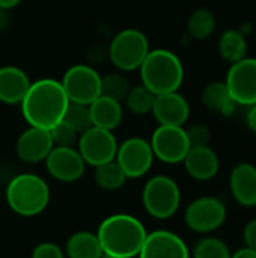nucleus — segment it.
<instances>
[{
    "instance_id": "28",
    "label": "nucleus",
    "mask_w": 256,
    "mask_h": 258,
    "mask_svg": "<svg viewBox=\"0 0 256 258\" xmlns=\"http://www.w3.org/2000/svg\"><path fill=\"white\" fill-rule=\"evenodd\" d=\"M130 91V83L125 76L119 73H112L104 77H101V95L109 97L116 101L125 100L127 94Z\"/></svg>"
},
{
    "instance_id": "33",
    "label": "nucleus",
    "mask_w": 256,
    "mask_h": 258,
    "mask_svg": "<svg viewBox=\"0 0 256 258\" xmlns=\"http://www.w3.org/2000/svg\"><path fill=\"white\" fill-rule=\"evenodd\" d=\"M243 240L246 248L256 251V219H252L246 224L243 230Z\"/></svg>"
},
{
    "instance_id": "31",
    "label": "nucleus",
    "mask_w": 256,
    "mask_h": 258,
    "mask_svg": "<svg viewBox=\"0 0 256 258\" xmlns=\"http://www.w3.org/2000/svg\"><path fill=\"white\" fill-rule=\"evenodd\" d=\"M187 139L192 147H207L211 141V132L204 124H193L189 128H186Z\"/></svg>"
},
{
    "instance_id": "32",
    "label": "nucleus",
    "mask_w": 256,
    "mask_h": 258,
    "mask_svg": "<svg viewBox=\"0 0 256 258\" xmlns=\"http://www.w3.org/2000/svg\"><path fill=\"white\" fill-rule=\"evenodd\" d=\"M32 258H65V254L60 246L51 242H44L35 246L32 251Z\"/></svg>"
},
{
    "instance_id": "13",
    "label": "nucleus",
    "mask_w": 256,
    "mask_h": 258,
    "mask_svg": "<svg viewBox=\"0 0 256 258\" xmlns=\"http://www.w3.org/2000/svg\"><path fill=\"white\" fill-rule=\"evenodd\" d=\"M44 162L48 174L62 183L80 180L86 168L83 157L74 147H53Z\"/></svg>"
},
{
    "instance_id": "8",
    "label": "nucleus",
    "mask_w": 256,
    "mask_h": 258,
    "mask_svg": "<svg viewBox=\"0 0 256 258\" xmlns=\"http://www.w3.org/2000/svg\"><path fill=\"white\" fill-rule=\"evenodd\" d=\"M63 91L69 101L91 104L101 95V76L89 65H74L62 79Z\"/></svg>"
},
{
    "instance_id": "3",
    "label": "nucleus",
    "mask_w": 256,
    "mask_h": 258,
    "mask_svg": "<svg viewBox=\"0 0 256 258\" xmlns=\"http://www.w3.org/2000/svg\"><path fill=\"white\" fill-rule=\"evenodd\" d=\"M142 85L155 95L177 92L184 80V67L181 59L170 50H149L140 65Z\"/></svg>"
},
{
    "instance_id": "9",
    "label": "nucleus",
    "mask_w": 256,
    "mask_h": 258,
    "mask_svg": "<svg viewBox=\"0 0 256 258\" xmlns=\"http://www.w3.org/2000/svg\"><path fill=\"white\" fill-rule=\"evenodd\" d=\"M78 153L86 165L94 168L115 160L118 151V141L110 130L91 127L78 136Z\"/></svg>"
},
{
    "instance_id": "25",
    "label": "nucleus",
    "mask_w": 256,
    "mask_h": 258,
    "mask_svg": "<svg viewBox=\"0 0 256 258\" xmlns=\"http://www.w3.org/2000/svg\"><path fill=\"white\" fill-rule=\"evenodd\" d=\"M127 181V175L116 160L106 162L95 168V183L103 190H118Z\"/></svg>"
},
{
    "instance_id": "27",
    "label": "nucleus",
    "mask_w": 256,
    "mask_h": 258,
    "mask_svg": "<svg viewBox=\"0 0 256 258\" xmlns=\"http://www.w3.org/2000/svg\"><path fill=\"white\" fill-rule=\"evenodd\" d=\"M63 121L68 122L78 135H81L83 132L92 127V116H91L89 104L69 101L63 115Z\"/></svg>"
},
{
    "instance_id": "34",
    "label": "nucleus",
    "mask_w": 256,
    "mask_h": 258,
    "mask_svg": "<svg viewBox=\"0 0 256 258\" xmlns=\"http://www.w3.org/2000/svg\"><path fill=\"white\" fill-rule=\"evenodd\" d=\"M246 124L256 135V104L249 106V110L246 113Z\"/></svg>"
},
{
    "instance_id": "26",
    "label": "nucleus",
    "mask_w": 256,
    "mask_h": 258,
    "mask_svg": "<svg viewBox=\"0 0 256 258\" xmlns=\"http://www.w3.org/2000/svg\"><path fill=\"white\" fill-rule=\"evenodd\" d=\"M155 97L157 95L151 89H148L145 85H139V86L130 88V91L125 97V103H127V107L133 113L145 115L152 110Z\"/></svg>"
},
{
    "instance_id": "7",
    "label": "nucleus",
    "mask_w": 256,
    "mask_h": 258,
    "mask_svg": "<svg viewBox=\"0 0 256 258\" xmlns=\"http://www.w3.org/2000/svg\"><path fill=\"white\" fill-rule=\"evenodd\" d=\"M228 212L225 204L216 197H201L192 201L186 212V225L201 234H208L220 228L226 221Z\"/></svg>"
},
{
    "instance_id": "37",
    "label": "nucleus",
    "mask_w": 256,
    "mask_h": 258,
    "mask_svg": "<svg viewBox=\"0 0 256 258\" xmlns=\"http://www.w3.org/2000/svg\"><path fill=\"white\" fill-rule=\"evenodd\" d=\"M101 258H116V257H110V255H106V254H103V257Z\"/></svg>"
},
{
    "instance_id": "35",
    "label": "nucleus",
    "mask_w": 256,
    "mask_h": 258,
    "mask_svg": "<svg viewBox=\"0 0 256 258\" xmlns=\"http://www.w3.org/2000/svg\"><path fill=\"white\" fill-rule=\"evenodd\" d=\"M231 258H256V251L250 249V248H241L237 252L231 254Z\"/></svg>"
},
{
    "instance_id": "12",
    "label": "nucleus",
    "mask_w": 256,
    "mask_h": 258,
    "mask_svg": "<svg viewBox=\"0 0 256 258\" xmlns=\"http://www.w3.org/2000/svg\"><path fill=\"white\" fill-rule=\"evenodd\" d=\"M225 83L237 104H256V57L246 56L231 63Z\"/></svg>"
},
{
    "instance_id": "21",
    "label": "nucleus",
    "mask_w": 256,
    "mask_h": 258,
    "mask_svg": "<svg viewBox=\"0 0 256 258\" xmlns=\"http://www.w3.org/2000/svg\"><path fill=\"white\" fill-rule=\"evenodd\" d=\"M201 100L208 110L217 112L223 116L234 115L238 106L229 94V89L225 82H213L207 85L202 91Z\"/></svg>"
},
{
    "instance_id": "16",
    "label": "nucleus",
    "mask_w": 256,
    "mask_h": 258,
    "mask_svg": "<svg viewBox=\"0 0 256 258\" xmlns=\"http://www.w3.org/2000/svg\"><path fill=\"white\" fill-rule=\"evenodd\" d=\"M151 112L160 125L183 127L189 121L190 104L177 91V92L157 95Z\"/></svg>"
},
{
    "instance_id": "18",
    "label": "nucleus",
    "mask_w": 256,
    "mask_h": 258,
    "mask_svg": "<svg viewBox=\"0 0 256 258\" xmlns=\"http://www.w3.org/2000/svg\"><path fill=\"white\" fill-rule=\"evenodd\" d=\"M189 175L198 181H208L214 178L220 169V160L213 148L192 147L183 160Z\"/></svg>"
},
{
    "instance_id": "1",
    "label": "nucleus",
    "mask_w": 256,
    "mask_h": 258,
    "mask_svg": "<svg viewBox=\"0 0 256 258\" xmlns=\"http://www.w3.org/2000/svg\"><path fill=\"white\" fill-rule=\"evenodd\" d=\"M20 104L21 113L30 127L50 130L63 119L69 100L60 82L41 79L30 85Z\"/></svg>"
},
{
    "instance_id": "11",
    "label": "nucleus",
    "mask_w": 256,
    "mask_h": 258,
    "mask_svg": "<svg viewBox=\"0 0 256 258\" xmlns=\"http://www.w3.org/2000/svg\"><path fill=\"white\" fill-rule=\"evenodd\" d=\"M115 160L127 178H140L152 166L154 153L151 144L143 138H128L118 145Z\"/></svg>"
},
{
    "instance_id": "20",
    "label": "nucleus",
    "mask_w": 256,
    "mask_h": 258,
    "mask_svg": "<svg viewBox=\"0 0 256 258\" xmlns=\"http://www.w3.org/2000/svg\"><path fill=\"white\" fill-rule=\"evenodd\" d=\"M89 109H91L94 127H100V128L113 132L122 122L124 110H122L121 103L116 100L100 95L95 101H92L89 104Z\"/></svg>"
},
{
    "instance_id": "17",
    "label": "nucleus",
    "mask_w": 256,
    "mask_h": 258,
    "mask_svg": "<svg viewBox=\"0 0 256 258\" xmlns=\"http://www.w3.org/2000/svg\"><path fill=\"white\" fill-rule=\"evenodd\" d=\"M229 189L234 200L243 207L256 206V166L243 162L232 168L229 175Z\"/></svg>"
},
{
    "instance_id": "23",
    "label": "nucleus",
    "mask_w": 256,
    "mask_h": 258,
    "mask_svg": "<svg viewBox=\"0 0 256 258\" xmlns=\"http://www.w3.org/2000/svg\"><path fill=\"white\" fill-rule=\"evenodd\" d=\"M219 53L229 63L241 60L243 57H246V53H247L246 36L240 30H235V29L225 30L219 39Z\"/></svg>"
},
{
    "instance_id": "36",
    "label": "nucleus",
    "mask_w": 256,
    "mask_h": 258,
    "mask_svg": "<svg viewBox=\"0 0 256 258\" xmlns=\"http://www.w3.org/2000/svg\"><path fill=\"white\" fill-rule=\"evenodd\" d=\"M21 0H0V9L6 11V9H12L15 8Z\"/></svg>"
},
{
    "instance_id": "4",
    "label": "nucleus",
    "mask_w": 256,
    "mask_h": 258,
    "mask_svg": "<svg viewBox=\"0 0 256 258\" xmlns=\"http://www.w3.org/2000/svg\"><path fill=\"white\" fill-rule=\"evenodd\" d=\"M6 203L9 209L24 218L42 213L50 203L47 183L35 174H20L6 187Z\"/></svg>"
},
{
    "instance_id": "5",
    "label": "nucleus",
    "mask_w": 256,
    "mask_h": 258,
    "mask_svg": "<svg viewBox=\"0 0 256 258\" xmlns=\"http://www.w3.org/2000/svg\"><path fill=\"white\" fill-rule=\"evenodd\" d=\"M145 210L155 219L172 218L181 204V190L167 175H155L148 180L142 192Z\"/></svg>"
},
{
    "instance_id": "22",
    "label": "nucleus",
    "mask_w": 256,
    "mask_h": 258,
    "mask_svg": "<svg viewBox=\"0 0 256 258\" xmlns=\"http://www.w3.org/2000/svg\"><path fill=\"white\" fill-rule=\"evenodd\" d=\"M68 258H101L103 248L98 240V236L89 231L74 233L65 246Z\"/></svg>"
},
{
    "instance_id": "10",
    "label": "nucleus",
    "mask_w": 256,
    "mask_h": 258,
    "mask_svg": "<svg viewBox=\"0 0 256 258\" xmlns=\"http://www.w3.org/2000/svg\"><path fill=\"white\" fill-rule=\"evenodd\" d=\"M149 144L154 157L169 165L181 163L190 150L184 127L158 125L157 130L152 133Z\"/></svg>"
},
{
    "instance_id": "24",
    "label": "nucleus",
    "mask_w": 256,
    "mask_h": 258,
    "mask_svg": "<svg viewBox=\"0 0 256 258\" xmlns=\"http://www.w3.org/2000/svg\"><path fill=\"white\" fill-rule=\"evenodd\" d=\"M214 29H216V17L207 8H199L193 11L192 15L189 17L187 30L193 39L204 41L211 36Z\"/></svg>"
},
{
    "instance_id": "14",
    "label": "nucleus",
    "mask_w": 256,
    "mask_h": 258,
    "mask_svg": "<svg viewBox=\"0 0 256 258\" xmlns=\"http://www.w3.org/2000/svg\"><path fill=\"white\" fill-rule=\"evenodd\" d=\"M139 258H190L186 242L175 233L157 230L146 234Z\"/></svg>"
},
{
    "instance_id": "30",
    "label": "nucleus",
    "mask_w": 256,
    "mask_h": 258,
    "mask_svg": "<svg viewBox=\"0 0 256 258\" xmlns=\"http://www.w3.org/2000/svg\"><path fill=\"white\" fill-rule=\"evenodd\" d=\"M50 136L53 139L54 147H74L78 141V133L63 119L53 125L50 130Z\"/></svg>"
},
{
    "instance_id": "29",
    "label": "nucleus",
    "mask_w": 256,
    "mask_h": 258,
    "mask_svg": "<svg viewBox=\"0 0 256 258\" xmlns=\"http://www.w3.org/2000/svg\"><path fill=\"white\" fill-rule=\"evenodd\" d=\"M193 258H231V251L223 240L217 237H204L196 243Z\"/></svg>"
},
{
    "instance_id": "19",
    "label": "nucleus",
    "mask_w": 256,
    "mask_h": 258,
    "mask_svg": "<svg viewBox=\"0 0 256 258\" xmlns=\"http://www.w3.org/2000/svg\"><path fill=\"white\" fill-rule=\"evenodd\" d=\"M32 82L26 71L6 65L0 68V101L5 104H20Z\"/></svg>"
},
{
    "instance_id": "2",
    "label": "nucleus",
    "mask_w": 256,
    "mask_h": 258,
    "mask_svg": "<svg viewBox=\"0 0 256 258\" xmlns=\"http://www.w3.org/2000/svg\"><path fill=\"white\" fill-rule=\"evenodd\" d=\"M146 234L143 224L137 218L125 213L106 218L97 233L103 254L116 258L137 257Z\"/></svg>"
},
{
    "instance_id": "15",
    "label": "nucleus",
    "mask_w": 256,
    "mask_h": 258,
    "mask_svg": "<svg viewBox=\"0 0 256 258\" xmlns=\"http://www.w3.org/2000/svg\"><path fill=\"white\" fill-rule=\"evenodd\" d=\"M54 144L48 130L39 127H29L23 132L17 141L15 151L20 160L26 163H38L44 162Z\"/></svg>"
},
{
    "instance_id": "6",
    "label": "nucleus",
    "mask_w": 256,
    "mask_h": 258,
    "mask_svg": "<svg viewBox=\"0 0 256 258\" xmlns=\"http://www.w3.org/2000/svg\"><path fill=\"white\" fill-rule=\"evenodd\" d=\"M148 36L139 29H124L110 42L109 54L112 63L121 71L139 70L149 53Z\"/></svg>"
}]
</instances>
